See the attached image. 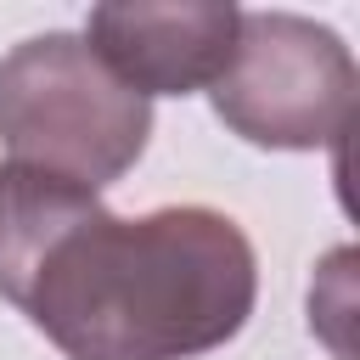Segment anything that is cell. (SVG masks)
Masks as SVG:
<instances>
[{
    "mask_svg": "<svg viewBox=\"0 0 360 360\" xmlns=\"http://www.w3.org/2000/svg\"><path fill=\"white\" fill-rule=\"evenodd\" d=\"M259 292L253 242L219 208L141 219L90 202L34 264L17 309L68 360H191L231 343Z\"/></svg>",
    "mask_w": 360,
    "mask_h": 360,
    "instance_id": "6da1fadb",
    "label": "cell"
},
{
    "mask_svg": "<svg viewBox=\"0 0 360 360\" xmlns=\"http://www.w3.org/2000/svg\"><path fill=\"white\" fill-rule=\"evenodd\" d=\"M152 135V101L118 84L84 34H34L0 56V146L11 163L101 191Z\"/></svg>",
    "mask_w": 360,
    "mask_h": 360,
    "instance_id": "7a4b0ae2",
    "label": "cell"
},
{
    "mask_svg": "<svg viewBox=\"0 0 360 360\" xmlns=\"http://www.w3.org/2000/svg\"><path fill=\"white\" fill-rule=\"evenodd\" d=\"M354 56L349 45L298 11H242L225 73L208 101L231 135L270 152H315L354 124Z\"/></svg>",
    "mask_w": 360,
    "mask_h": 360,
    "instance_id": "3957f363",
    "label": "cell"
},
{
    "mask_svg": "<svg viewBox=\"0 0 360 360\" xmlns=\"http://www.w3.org/2000/svg\"><path fill=\"white\" fill-rule=\"evenodd\" d=\"M242 11L225 0H112L96 6L84 22V45L101 56V68L129 84L135 96H191L208 90L236 45Z\"/></svg>",
    "mask_w": 360,
    "mask_h": 360,
    "instance_id": "277c9868",
    "label": "cell"
}]
</instances>
